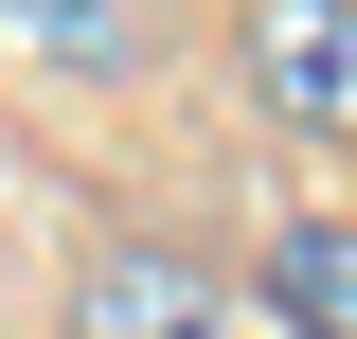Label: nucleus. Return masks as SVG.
<instances>
[{
	"label": "nucleus",
	"mask_w": 357,
	"mask_h": 339,
	"mask_svg": "<svg viewBox=\"0 0 357 339\" xmlns=\"http://www.w3.org/2000/svg\"><path fill=\"white\" fill-rule=\"evenodd\" d=\"M268 303H286V339H357V214H286L268 232Z\"/></svg>",
	"instance_id": "7ed1b4c3"
},
{
	"label": "nucleus",
	"mask_w": 357,
	"mask_h": 339,
	"mask_svg": "<svg viewBox=\"0 0 357 339\" xmlns=\"http://www.w3.org/2000/svg\"><path fill=\"white\" fill-rule=\"evenodd\" d=\"M72 339H232V286L215 250H178V232H107L72 268Z\"/></svg>",
	"instance_id": "f257e3e1"
},
{
	"label": "nucleus",
	"mask_w": 357,
	"mask_h": 339,
	"mask_svg": "<svg viewBox=\"0 0 357 339\" xmlns=\"http://www.w3.org/2000/svg\"><path fill=\"white\" fill-rule=\"evenodd\" d=\"M250 89L286 143H357V0H250Z\"/></svg>",
	"instance_id": "f03ea898"
},
{
	"label": "nucleus",
	"mask_w": 357,
	"mask_h": 339,
	"mask_svg": "<svg viewBox=\"0 0 357 339\" xmlns=\"http://www.w3.org/2000/svg\"><path fill=\"white\" fill-rule=\"evenodd\" d=\"M18 18V54H54V72H107L126 54V0H0Z\"/></svg>",
	"instance_id": "20e7f679"
}]
</instances>
